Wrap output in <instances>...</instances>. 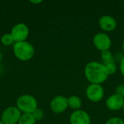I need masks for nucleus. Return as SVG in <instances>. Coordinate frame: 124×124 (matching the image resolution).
Returning a JSON list of instances; mask_svg holds the SVG:
<instances>
[{
	"label": "nucleus",
	"instance_id": "20",
	"mask_svg": "<svg viewBox=\"0 0 124 124\" xmlns=\"http://www.w3.org/2000/svg\"><path fill=\"white\" fill-rule=\"evenodd\" d=\"M119 68H120L121 73L122 74V76L124 77V57H122V59H121V62H120Z\"/></svg>",
	"mask_w": 124,
	"mask_h": 124
},
{
	"label": "nucleus",
	"instance_id": "24",
	"mask_svg": "<svg viewBox=\"0 0 124 124\" xmlns=\"http://www.w3.org/2000/svg\"><path fill=\"white\" fill-rule=\"evenodd\" d=\"M1 53H0V61H1Z\"/></svg>",
	"mask_w": 124,
	"mask_h": 124
},
{
	"label": "nucleus",
	"instance_id": "8",
	"mask_svg": "<svg viewBox=\"0 0 124 124\" xmlns=\"http://www.w3.org/2000/svg\"><path fill=\"white\" fill-rule=\"evenodd\" d=\"M68 98L62 95H59L54 97L50 102L51 110L56 114H60L64 113L68 109Z\"/></svg>",
	"mask_w": 124,
	"mask_h": 124
},
{
	"label": "nucleus",
	"instance_id": "6",
	"mask_svg": "<svg viewBox=\"0 0 124 124\" xmlns=\"http://www.w3.org/2000/svg\"><path fill=\"white\" fill-rule=\"evenodd\" d=\"M21 116V112L17 107H9L3 111L1 121L4 124H17Z\"/></svg>",
	"mask_w": 124,
	"mask_h": 124
},
{
	"label": "nucleus",
	"instance_id": "16",
	"mask_svg": "<svg viewBox=\"0 0 124 124\" xmlns=\"http://www.w3.org/2000/svg\"><path fill=\"white\" fill-rule=\"evenodd\" d=\"M107 68L108 73L109 74V76H112L113 74H115L117 71V65L116 64L115 62H108L106 64H104Z\"/></svg>",
	"mask_w": 124,
	"mask_h": 124
},
{
	"label": "nucleus",
	"instance_id": "10",
	"mask_svg": "<svg viewBox=\"0 0 124 124\" xmlns=\"http://www.w3.org/2000/svg\"><path fill=\"white\" fill-rule=\"evenodd\" d=\"M70 124H91V118L88 113L83 110H74L70 116Z\"/></svg>",
	"mask_w": 124,
	"mask_h": 124
},
{
	"label": "nucleus",
	"instance_id": "22",
	"mask_svg": "<svg viewBox=\"0 0 124 124\" xmlns=\"http://www.w3.org/2000/svg\"><path fill=\"white\" fill-rule=\"evenodd\" d=\"M32 3H34V4H36V3H41V1H31Z\"/></svg>",
	"mask_w": 124,
	"mask_h": 124
},
{
	"label": "nucleus",
	"instance_id": "15",
	"mask_svg": "<svg viewBox=\"0 0 124 124\" xmlns=\"http://www.w3.org/2000/svg\"><path fill=\"white\" fill-rule=\"evenodd\" d=\"M1 41L4 46H9L14 42V39L11 33H5L2 36L1 39Z\"/></svg>",
	"mask_w": 124,
	"mask_h": 124
},
{
	"label": "nucleus",
	"instance_id": "18",
	"mask_svg": "<svg viewBox=\"0 0 124 124\" xmlns=\"http://www.w3.org/2000/svg\"><path fill=\"white\" fill-rule=\"evenodd\" d=\"M105 124H124V121L118 117H113L108 120Z\"/></svg>",
	"mask_w": 124,
	"mask_h": 124
},
{
	"label": "nucleus",
	"instance_id": "1",
	"mask_svg": "<svg viewBox=\"0 0 124 124\" xmlns=\"http://www.w3.org/2000/svg\"><path fill=\"white\" fill-rule=\"evenodd\" d=\"M84 72L86 80L90 84H102L109 77L105 65L97 61L88 62L84 68Z\"/></svg>",
	"mask_w": 124,
	"mask_h": 124
},
{
	"label": "nucleus",
	"instance_id": "5",
	"mask_svg": "<svg viewBox=\"0 0 124 124\" xmlns=\"http://www.w3.org/2000/svg\"><path fill=\"white\" fill-rule=\"evenodd\" d=\"M93 44L94 47L100 52L110 50L112 46V40L106 33H98L93 37Z\"/></svg>",
	"mask_w": 124,
	"mask_h": 124
},
{
	"label": "nucleus",
	"instance_id": "2",
	"mask_svg": "<svg viewBox=\"0 0 124 124\" xmlns=\"http://www.w3.org/2000/svg\"><path fill=\"white\" fill-rule=\"evenodd\" d=\"M13 52L15 57L22 61H28L34 55V47L28 41L17 42L13 46Z\"/></svg>",
	"mask_w": 124,
	"mask_h": 124
},
{
	"label": "nucleus",
	"instance_id": "9",
	"mask_svg": "<svg viewBox=\"0 0 124 124\" xmlns=\"http://www.w3.org/2000/svg\"><path fill=\"white\" fill-rule=\"evenodd\" d=\"M98 24L105 32H112L116 29L118 25L116 20L113 16L108 15L101 16L98 20Z\"/></svg>",
	"mask_w": 124,
	"mask_h": 124
},
{
	"label": "nucleus",
	"instance_id": "17",
	"mask_svg": "<svg viewBox=\"0 0 124 124\" xmlns=\"http://www.w3.org/2000/svg\"><path fill=\"white\" fill-rule=\"evenodd\" d=\"M32 115L34 117L36 121H41L44 118V112L41 109H39V108H37L36 110H35L33 113H32Z\"/></svg>",
	"mask_w": 124,
	"mask_h": 124
},
{
	"label": "nucleus",
	"instance_id": "3",
	"mask_svg": "<svg viewBox=\"0 0 124 124\" xmlns=\"http://www.w3.org/2000/svg\"><path fill=\"white\" fill-rule=\"evenodd\" d=\"M37 101L31 95L24 94L20 96L17 100V108L21 113L32 114L37 108Z\"/></svg>",
	"mask_w": 124,
	"mask_h": 124
},
{
	"label": "nucleus",
	"instance_id": "25",
	"mask_svg": "<svg viewBox=\"0 0 124 124\" xmlns=\"http://www.w3.org/2000/svg\"><path fill=\"white\" fill-rule=\"evenodd\" d=\"M123 110H124V107H123V109H122Z\"/></svg>",
	"mask_w": 124,
	"mask_h": 124
},
{
	"label": "nucleus",
	"instance_id": "12",
	"mask_svg": "<svg viewBox=\"0 0 124 124\" xmlns=\"http://www.w3.org/2000/svg\"><path fill=\"white\" fill-rule=\"evenodd\" d=\"M68 108L74 110H81V108L82 106L81 99L79 97L76 96V95L69 97L68 98Z\"/></svg>",
	"mask_w": 124,
	"mask_h": 124
},
{
	"label": "nucleus",
	"instance_id": "21",
	"mask_svg": "<svg viewBox=\"0 0 124 124\" xmlns=\"http://www.w3.org/2000/svg\"><path fill=\"white\" fill-rule=\"evenodd\" d=\"M122 50H123V52L124 53V40L123 41V43H122Z\"/></svg>",
	"mask_w": 124,
	"mask_h": 124
},
{
	"label": "nucleus",
	"instance_id": "14",
	"mask_svg": "<svg viewBox=\"0 0 124 124\" xmlns=\"http://www.w3.org/2000/svg\"><path fill=\"white\" fill-rule=\"evenodd\" d=\"M100 56L103 61V62H102L103 64H106V63L111 62H115L113 54L110 52V50H105V51L101 52Z\"/></svg>",
	"mask_w": 124,
	"mask_h": 124
},
{
	"label": "nucleus",
	"instance_id": "4",
	"mask_svg": "<svg viewBox=\"0 0 124 124\" xmlns=\"http://www.w3.org/2000/svg\"><path fill=\"white\" fill-rule=\"evenodd\" d=\"M86 95L89 101L92 102H99L103 99L105 91L102 84H90L86 88Z\"/></svg>",
	"mask_w": 124,
	"mask_h": 124
},
{
	"label": "nucleus",
	"instance_id": "7",
	"mask_svg": "<svg viewBox=\"0 0 124 124\" xmlns=\"http://www.w3.org/2000/svg\"><path fill=\"white\" fill-rule=\"evenodd\" d=\"M28 27L24 23H18L15 25L11 31V35L15 43L25 41L28 38Z\"/></svg>",
	"mask_w": 124,
	"mask_h": 124
},
{
	"label": "nucleus",
	"instance_id": "11",
	"mask_svg": "<svg viewBox=\"0 0 124 124\" xmlns=\"http://www.w3.org/2000/svg\"><path fill=\"white\" fill-rule=\"evenodd\" d=\"M124 105V98L116 93L110 95L106 100V107L112 111H118L123 109Z\"/></svg>",
	"mask_w": 124,
	"mask_h": 124
},
{
	"label": "nucleus",
	"instance_id": "19",
	"mask_svg": "<svg viewBox=\"0 0 124 124\" xmlns=\"http://www.w3.org/2000/svg\"><path fill=\"white\" fill-rule=\"evenodd\" d=\"M116 93L118 94H120L121 96H122L124 98V85L121 84L119 85L116 87Z\"/></svg>",
	"mask_w": 124,
	"mask_h": 124
},
{
	"label": "nucleus",
	"instance_id": "13",
	"mask_svg": "<svg viewBox=\"0 0 124 124\" xmlns=\"http://www.w3.org/2000/svg\"><path fill=\"white\" fill-rule=\"evenodd\" d=\"M36 120L32 114L31 113H23L20 120L18 124H35Z\"/></svg>",
	"mask_w": 124,
	"mask_h": 124
},
{
	"label": "nucleus",
	"instance_id": "23",
	"mask_svg": "<svg viewBox=\"0 0 124 124\" xmlns=\"http://www.w3.org/2000/svg\"><path fill=\"white\" fill-rule=\"evenodd\" d=\"M0 124H4V123H3L1 120H0Z\"/></svg>",
	"mask_w": 124,
	"mask_h": 124
}]
</instances>
